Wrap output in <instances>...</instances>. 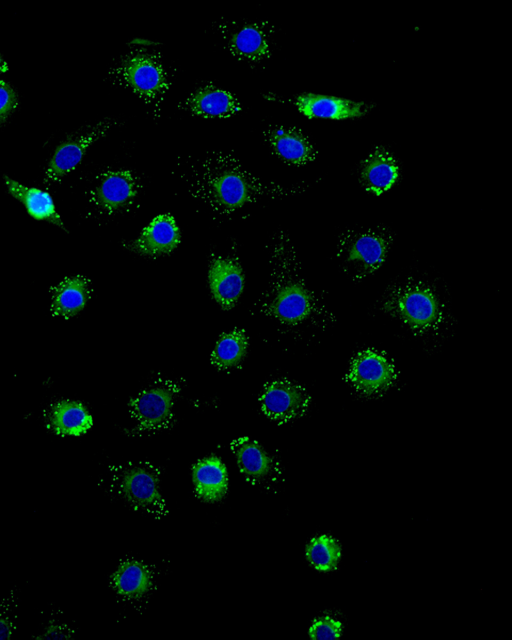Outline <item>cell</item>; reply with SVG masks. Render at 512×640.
Listing matches in <instances>:
<instances>
[{"label": "cell", "mask_w": 512, "mask_h": 640, "mask_svg": "<svg viewBox=\"0 0 512 640\" xmlns=\"http://www.w3.org/2000/svg\"><path fill=\"white\" fill-rule=\"evenodd\" d=\"M173 174L193 198L220 216L230 215L262 199L280 198L299 191V187L263 182L234 154L223 150L178 156Z\"/></svg>", "instance_id": "6da1fadb"}, {"label": "cell", "mask_w": 512, "mask_h": 640, "mask_svg": "<svg viewBox=\"0 0 512 640\" xmlns=\"http://www.w3.org/2000/svg\"><path fill=\"white\" fill-rule=\"evenodd\" d=\"M270 287L262 310L281 324L296 326L307 321L317 301L300 275V261L288 234L278 230L269 244Z\"/></svg>", "instance_id": "7a4b0ae2"}, {"label": "cell", "mask_w": 512, "mask_h": 640, "mask_svg": "<svg viewBox=\"0 0 512 640\" xmlns=\"http://www.w3.org/2000/svg\"><path fill=\"white\" fill-rule=\"evenodd\" d=\"M109 81L129 89L140 98L153 114L160 117L162 104L171 86L161 52L149 40H133L108 70Z\"/></svg>", "instance_id": "3957f363"}, {"label": "cell", "mask_w": 512, "mask_h": 640, "mask_svg": "<svg viewBox=\"0 0 512 640\" xmlns=\"http://www.w3.org/2000/svg\"><path fill=\"white\" fill-rule=\"evenodd\" d=\"M393 239L391 230L385 226L346 229L338 236L336 257L343 271L359 281L383 265Z\"/></svg>", "instance_id": "277c9868"}, {"label": "cell", "mask_w": 512, "mask_h": 640, "mask_svg": "<svg viewBox=\"0 0 512 640\" xmlns=\"http://www.w3.org/2000/svg\"><path fill=\"white\" fill-rule=\"evenodd\" d=\"M224 47L237 60L260 65L270 59L273 50L274 27L264 20L222 18L212 23Z\"/></svg>", "instance_id": "5b68a950"}, {"label": "cell", "mask_w": 512, "mask_h": 640, "mask_svg": "<svg viewBox=\"0 0 512 640\" xmlns=\"http://www.w3.org/2000/svg\"><path fill=\"white\" fill-rule=\"evenodd\" d=\"M384 309L417 333L437 328L442 320L438 297L422 282L404 284L393 290Z\"/></svg>", "instance_id": "8992f818"}, {"label": "cell", "mask_w": 512, "mask_h": 640, "mask_svg": "<svg viewBox=\"0 0 512 640\" xmlns=\"http://www.w3.org/2000/svg\"><path fill=\"white\" fill-rule=\"evenodd\" d=\"M117 125L118 119L107 117L83 125L66 135L55 148L47 164L43 184L49 187L60 182L82 162L88 149Z\"/></svg>", "instance_id": "52a82bcc"}, {"label": "cell", "mask_w": 512, "mask_h": 640, "mask_svg": "<svg viewBox=\"0 0 512 640\" xmlns=\"http://www.w3.org/2000/svg\"><path fill=\"white\" fill-rule=\"evenodd\" d=\"M117 487L120 496L133 509L155 517L167 513L160 493L159 472L153 465L138 463L122 467L117 475Z\"/></svg>", "instance_id": "ba28073f"}, {"label": "cell", "mask_w": 512, "mask_h": 640, "mask_svg": "<svg viewBox=\"0 0 512 640\" xmlns=\"http://www.w3.org/2000/svg\"><path fill=\"white\" fill-rule=\"evenodd\" d=\"M140 190V178L132 170H107L97 177L89 202L99 213L111 216L129 209Z\"/></svg>", "instance_id": "9c48e42d"}, {"label": "cell", "mask_w": 512, "mask_h": 640, "mask_svg": "<svg viewBox=\"0 0 512 640\" xmlns=\"http://www.w3.org/2000/svg\"><path fill=\"white\" fill-rule=\"evenodd\" d=\"M177 392L173 383L165 382L133 397L129 402V412L136 423V430L155 432L167 428L173 419Z\"/></svg>", "instance_id": "30bf717a"}, {"label": "cell", "mask_w": 512, "mask_h": 640, "mask_svg": "<svg viewBox=\"0 0 512 640\" xmlns=\"http://www.w3.org/2000/svg\"><path fill=\"white\" fill-rule=\"evenodd\" d=\"M259 404L266 417L283 424L305 414L310 404V396L300 384L287 379H277L264 385L259 396Z\"/></svg>", "instance_id": "8fae6325"}, {"label": "cell", "mask_w": 512, "mask_h": 640, "mask_svg": "<svg viewBox=\"0 0 512 640\" xmlns=\"http://www.w3.org/2000/svg\"><path fill=\"white\" fill-rule=\"evenodd\" d=\"M395 378L396 371L391 361L373 349L358 352L346 374V380L356 391L369 396L387 391Z\"/></svg>", "instance_id": "7c38bea8"}, {"label": "cell", "mask_w": 512, "mask_h": 640, "mask_svg": "<svg viewBox=\"0 0 512 640\" xmlns=\"http://www.w3.org/2000/svg\"><path fill=\"white\" fill-rule=\"evenodd\" d=\"M208 287L213 300L225 311L233 309L245 286V274L236 256L212 255L208 262Z\"/></svg>", "instance_id": "4fadbf2b"}, {"label": "cell", "mask_w": 512, "mask_h": 640, "mask_svg": "<svg viewBox=\"0 0 512 640\" xmlns=\"http://www.w3.org/2000/svg\"><path fill=\"white\" fill-rule=\"evenodd\" d=\"M181 242V231L170 213L159 214L146 225L137 238L124 247L141 257L158 258L171 254Z\"/></svg>", "instance_id": "5bb4252c"}, {"label": "cell", "mask_w": 512, "mask_h": 640, "mask_svg": "<svg viewBox=\"0 0 512 640\" xmlns=\"http://www.w3.org/2000/svg\"><path fill=\"white\" fill-rule=\"evenodd\" d=\"M307 118L332 120L357 119L366 116L374 108L373 103L354 101L337 96L301 93L288 99Z\"/></svg>", "instance_id": "9a60e30c"}, {"label": "cell", "mask_w": 512, "mask_h": 640, "mask_svg": "<svg viewBox=\"0 0 512 640\" xmlns=\"http://www.w3.org/2000/svg\"><path fill=\"white\" fill-rule=\"evenodd\" d=\"M263 138L271 152L288 165H306L318 154L309 137L294 126L269 125L263 130Z\"/></svg>", "instance_id": "2e32d148"}, {"label": "cell", "mask_w": 512, "mask_h": 640, "mask_svg": "<svg viewBox=\"0 0 512 640\" xmlns=\"http://www.w3.org/2000/svg\"><path fill=\"white\" fill-rule=\"evenodd\" d=\"M177 107L201 118H229L242 110L235 94L212 83L195 88Z\"/></svg>", "instance_id": "e0dca14e"}, {"label": "cell", "mask_w": 512, "mask_h": 640, "mask_svg": "<svg viewBox=\"0 0 512 640\" xmlns=\"http://www.w3.org/2000/svg\"><path fill=\"white\" fill-rule=\"evenodd\" d=\"M400 176V167L394 155L384 146H376L359 165L361 186L373 195L391 189Z\"/></svg>", "instance_id": "ac0fdd59"}, {"label": "cell", "mask_w": 512, "mask_h": 640, "mask_svg": "<svg viewBox=\"0 0 512 640\" xmlns=\"http://www.w3.org/2000/svg\"><path fill=\"white\" fill-rule=\"evenodd\" d=\"M230 448L240 472L248 482L263 486L274 480L276 463L257 441L240 437L231 442Z\"/></svg>", "instance_id": "d6986e66"}, {"label": "cell", "mask_w": 512, "mask_h": 640, "mask_svg": "<svg viewBox=\"0 0 512 640\" xmlns=\"http://www.w3.org/2000/svg\"><path fill=\"white\" fill-rule=\"evenodd\" d=\"M192 483L198 499L207 503L222 500L229 484L228 471L223 461L211 455L192 466Z\"/></svg>", "instance_id": "ffe728a7"}, {"label": "cell", "mask_w": 512, "mask_h": 640, "mask_svg": "<svg viewBox=\"0 0 512 640\" xmlns=\"http://www.w3.org/2000/svg\"><path fill=\"white\" fill-rule=\"evenodd\" d=\"M7 193L19 201L30 217L37 221H45L68 232L64 222L56 210L51 195L36 187H28L15 179L4 175Z\"/></svg>", "instance_id": "44dd1931"}, {"label": "cell", "mask_w": 512, "mask_h": 640, "mask_svg": "<svg viewBox=\"0 0 512 640\" xmlns=\"http://www.w3.org/2000/svg\"><path fill=\"white\" fill-rule=\"evenodd\" d=\"M92 293L91 281L83 275L66 277L52 292L51 311L53 315L72 318L87 305Z\"/></svg>", "instance_id": "7402d4cb"}, {"label": "cell", "mask_w": 512, "mask_h": 640, "mask_svg": "<svg viewBox=\"0 0 512 640\" xmlns=\"http://www.w3.org/2000/svg\"><path fill=\"white\" fill-rule=\"evenodd\" d=\"M152 583L149 568L134 559L122 562L111 577V585L116 593L128 599L143 597L150 591Z\"/></svg>", "instance_id": "603a6c76"}, {"label": "cell", "mask_w": 512, "mask_h": 640, "mask_svg": "<svg viewBox=\"0 0 512 640\" xmlns=\"http://www.w3.org/2000/svg\"><path fill=\"white\" fill-rule=\"evenodd\" d=\"M93 424L91 414L77 401L64 400L55 404L49 413V426L62 436H80Z\"/></svg>", "instance_id": "cb8c5ba5"}, {"label": "cell", "mask_w": 512, "mask_h": 640, "mask_svg": "<svg viewBox=\"0 0 512 640\" xmlns=\"http://www.w3.org/2000/svg\"><path fill=\"white\" fill-rule=\"evenodd\" d=\"M249 348V338L243 329L235 328L222 333L211 353V364L220 371L237 368L244 361Z\"/></svg>", "instance_id": "d4e9b609"}, {"label": "cell", "mask_w": 512, "mask_h": 640, "mask_svg": "<svg viewBox=\"0 0 512 640\" xmlns=\"http://www.w3.org/2000/svg\"><path fill=\"white\" fill-rule=\"evenodd\" d=\"M307 561L318 571H333L338 567L341 559V545L331 536L319 535L312 538L306 545Z\"/></svg>", "instance_id": "484cf974"}, {"label": "cell", "mask_w": 512, "mask_h": 640, "mask_svg": "<svg viewBox=\"0 0 512 640\" xmlns=\"http://www.w3.org/2000/svg\"><path fill=\"white\" fill-rule=\"evenodd\" d=\"M343 625L339 620L330 616H320L313 620L308 634L311 639L330 640L342 635Z\"/></svg>", "instance_id": "4316f807"}, {"label": "cell", "mask_w": 512, "mask_h": 640, "mask_svg": "<svg viewBox=\"0 0 512 640\" xmlns=\"http://www.w3.org/2000/svg\"><path fill=\"white\" fill-rule=\"evenodd\" d=\"M19 104V96L14 87L0 80V125L5 123Z\"/></svg>", "instance_id": "83f0119b"}, {"label": "cell", "mask_w": 512, "mask_h": 640, "mask_svg": "<svg viewBox=\"0 0 512 640\" xmlns=\"http://www.w3.org/2000/svg\"><path fill=\"white\" fill-rule=\"evenodd\" d=\"M12 634L11 623L3 618H0V639L9 638Z\"/></svg>", "instance_id": "f1b7e54d"}, {"label": "cell", "mask_w": 512, "mask_h": 640, "mask_svg": "<svg viewBox=\"0 0 512 640\" xmlns=\"http://www.w3.org/2000/svg\"><path fill=\"white\" fill-rule=\"evenodd\" d=\"M8 70H9L8 63L6 62V60L3 58L2 54L0 53V74H3L5 72H7Z\"/></svg>", "instance_id": "f546056e"}]
</instances>
